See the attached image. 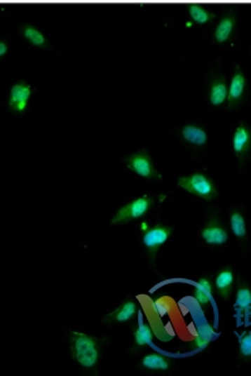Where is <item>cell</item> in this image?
I'll use <instances>...</instances> for the list:
<instances>
[{"label": "cell", "mask_w": 251, "mask_h": 376, "mask_svg": "<svg viewBox=\"0 0 251 376\" xmlns=\"http://www.w3.org/2000/svg\"><path fill=\"white\" fill-rule=\"evenodd\" d=\"M214 339V330L211 329L208 325H203L198 328V333L196 335L192 337L191 342H190V347L194 350H205L206 347H209L210 342Z\"/></svg>", "instance_id": "21"}, {"label": "cell", "mask_w": 251, "mask_h": 376, "mask_svg": "<svg viewBox=\"0 0 251 376\" xmlns=\"http://www.w3.org/2000/svg\"><path fill=\"white\" fill-rule=\"evenodd\" d=\"M201 239L206 242L210 246H222L226 245L230 235L227 231L225 224H222V220L217 217L216 215H212L211 217L206 221L201 229Z\"/></svg>", "instance_id": "8"}, {"label": "cell", "mask_w": 251, "mask_h": 376, "mask_svg": "<svg viewBox=\"0 0 251 376\" xmlns=\"http://www.w3.org/2000/svg\"><path fill=\"white\" fill-rule=\"evenodd\" d=\"M172 234H174V227L162 224H155L144 231L142 235V243H144V248L147 250L152 264L155 262L156 255L158 253V250L170 240Z\"/></svg>", "instance_id": "5"}, {"label": "cell", "mask_w": 251, "mask_h": 376, "mask_svg": "<svg viewBox=\"0 0 251 376\" xmlns=\"http://www.w3.org/2000/svg\"><path fill=\"white\" fill-rule=\"evenodd\" d=\"M33 94V88L29 83L18 81L14 83L8 97V107L13 113L23 114L29 108L30 98Z\"/></svg>", "instance_id": "7"}, {"label": "cell", "mask_w": 251, "mask_h": 376, "mask_svg": "<svg viewBox=\"0 0 251 376\" xmlns=\"http://www.w3.org/2000/svg\"><path fill=\"white\" fill-rule=\"evenodd\" d=\"M236 281H235V274L230 266L222 267V270L216 274L215 280H214V288L216 294L222 300H229L233 295V288H235Z\"/></svg>", "instance_id": "12"}, {"label": "cell", "mask_w": 251, "mask_h": 376, "mask_svg": "<svg viewBox=\"0 0 251 376\" xmlns=\"http://www.w3.org/2000/svg\"><path fill=\"white\" fill-rule=\"evenodd\" d=\"M235 310L241 316L247 318L251 315V286L244 281L241 277H238L235 285Z\"/></svg>", "instance_id": "13"}, {"label": "cell", "mask_w": 251, "mask_h": 376, "mask_svg": "<svg viewBox=\"0 0 251 376\" xmlns=\"http://www.w3.org/2000/svg\"><path fill=\"white\" fill-rule=\"evenodd\" d=\"M179 135L186 143L195 147H203L209 142L208 132L198 124L189 123L182 126V128L179 130Z\"/></svg>", "instance_id": "15"}, {"label": "cell", "mask_w": 251, "mask_h": 376, "mask_svg": "<svg viewBox=\"0 0 251 376\" xmlns=\"http://www.w3.org/2000/svg\"><path fill=\"white\" fill-rule=\"evenodd\" d=\"M69 349L74 361L88 370H95L101 356L100 340L83 333L72 331L69 335Z\"/></svg>", "instance_id": "1"}, {"label": "cell", "mask_w": 251, "mask_h": 376, "mask_svg": "<svg viewBox=\"0 0 251 376\" xmlns=\"http://www.w3.org/2000/svg\"><path fill=\"white\" fill-rule=\"evenodd\" d=\"M233 151L238 159L239 168L245 165L246 159L251 156V126L246 122H241L233 130Z\"/></svg>", "instance_id": "6"}, {"label": "cell", "mask_w": 251, "mask_h": 376, "mask_svg": "<svg viewBox=\"0 0 251 376\" xmlns=\"http://www.w3.org/2000/svg\"><path fill=\"white\" fill-rule=\"evenodd\" d=\"M20 34L23 36L25 41L32 44L33 47L36 48H47L48 47V41L46 36L43 34L41 30L36 28L34 25L30 24H23L20 27Z\"/></svg>", "instance_id": "19"}, {"label": "cell", "mask_w": 251, "mask_h": 376, "mask_svg": "<svg viewBox=\"0 0 251 376\" xmlns=\"http://www.w3.org/2000/svg\"><path fill=\"white\" fill-rule=\"evenodd\" d=\"M229 97V86L225 76L220 72H216L211 76L209 88L210 105L215 108L224 106Z\"/></svg>", "instance_id": "11"}, {"label": "cell", "mask_w": 251, "mask_h": 376, "mask_svg": "<svg viewBox=\"0 0 251 376\" xmlns=\"http://www.w3.org/2000/svg\"><path fill=\"white\" fill-rule=\"evenodd\" d=\"M236 28V15L235 13L229 12L222 17L216 27L214 38L217 44H225L233 36Z\"/></svg>", "instance_id": "16"}, {"label": "cell", "mask_w": 251, "mask_h": 376, "mask_svg": "<svg viewBox=\"0 0 251 376\" xmlns=\"http://www.w3.org/2000/svg\"><path fill=\"white\" fill-rule=\"evenodd\" d=\"M140 306L135 297H130L123 301L114 311L111 312L103 318L104 323H130L132 318L137 316Z\"/></svg>", "instance_id": "10"}, {"label": "cell", "mask_w": 251, "mask_h": 376, "mask_svg": "<svg viewBox=\"0 0 251 376\" xmlns=\"http://www.w3.org/2000/svg\"><path fill=\"white\" fill-rule=\"evenodd\" d=\"M238 360L239 363H251V330L240 335Z\"/></svg>", "instance_id": "23"}, {"label": "cell", "mask_w": 251, "mask_h": 376, "mask_svg": "<svg viewBox=\"0 0 251 376\" xmlns=\"http://www.w3.org/2000/svg\"><path fill=\"white\" fill-rule=\"evenodd\" d=\"M155 206V199L152 196H141L135 200L131 201L123 207H121L118 211L116 212L114 218L111 220V224H126L133 222L136 220L144 217Z\"/></svg>", "instance_id": "3"}, {"label": "cell", "mask_w": 251, "mask_h": 376, "mask_svg": "<svg viewBox=\"0 0 251 376\" xmlns=\"http://www.w3.org/2000/svg\"><path fill=\"white\" fill-rule=\"evenodd\" d=\"M214 286H212V280L208 276H203L198 280L195 286H194V293L192 296L203 310L209 309L214 296Z\"/></svg>", "instance_id": "14"}, {"label": "cell", "mask_w": 251, "mask_h": 376, "mask_svg": "<svg viewBox=\"0 0 251 376\" xmlns=\"http://www.w3.org/2000/svg\"><path fill=\"white\" fill-rule=\"evenodd\" d=\"M177 186L186 192L205 201L215 200L219 194L214 180L201 172L192 173L190 176L179 177Z\"/></svg>", "instance_id": "2"}, {"label": "cell", "mask_w": 251, "mask_h": 376, "mask_svg": "<svg viewBox=\"0 0 251 376\" xmlns=\"http://www.w3.org/2000/svg\"><path fill=\"white\" fill-rule=\"evenodd\" d=\"M9 52V44L6 41H0V57L4 58Z\"/></svg>", "instance_id": "24"}, {"label": "cell", "mask_w": 251, "mask_h": 376, "mask_svg": "<svg viewBox=\"0 0 251 376\" xmlns=\"http://www.w3.org/2000/svg\"><path fill=\"white\" fill-rule=\"evenodd\" d=\"M141 366L150 371H168L172 366V360L162 354H147L141 360Z\"/></svg>", "instance_id": "18"}, {"label": "cell", "mask_w": 251, "mask_h": 376, "mask_svg": "<svg viewBox=\"0 0 251 376\" xmlns=\"http://www.w3.org/2000/svg\"><path fill=\"white\" fill-rule=\"evenodd\" d=\"M246 95V78L244 72L239 65L233 68L231 82L229 86V97H227V109L233 111L236 107H239Z\"/></svg>", "instance_id": "9"}, {"label": "cell", "mask_w": 251, "mask_h": 376, "mask_svg": "<svg viewBox=\"0 0 251 376\" xmlns=\"http://www.w3.org/2000/svg\"><path fill=\"white\" fill-rule=\"evenodd\" d=\"M154 340V331L151 329L150 325L146 323H141L138 325L137 329L133 331V351H137L142 347L150 345Z\"/></svg>", "instance_id": "20"}, {"label": "cell", "mask_w": 251, "mask_h": 376, "mask_svg": "<svg viewBox=\"0 0 251 376\" xmlns=\"http://www.w3.org/2000/svg\"><path fill=\"white\" fill-rule=\"evenodd\" d=\"M187 11H189V15L192 19V22L200 25L210 23L216 18L214 13L210 12L209 9H206L205 6H200V4H190Z\"/></svg>", "instance_id": "22"}, {"label": "cell", "mask_w": 251, "mask_h": 376, "mask_svg": "<svg viewBox=\"0 0 251 376\" xmlns=\"http://www.w3.org/2000/svg\"><path fill=\"white\" fill-rule=\"evenodd\" d=\"M128 170L136 173L137 176L151 180V181H161L162 176L156 170L154 159L149 151L141 149L136 153H132L123 159Z\"/></svg>", "instance_id": "4"}, {"label": "cell", "mask_w": 251, "mask_h": 376, "mask_svg": "<svg viewBox=\"0 0 251 376\" xmlns=\"http://www.w3.org/2000/svg\"><path fill=\"white\" fill-rule=\"evenodd\" d=\"M230 227L233 231V236L241 245H246L247 242V227H246V220L244 212L231 207L230 208Z\"/></svg>", "instance_id": "17"}]
</instances>
